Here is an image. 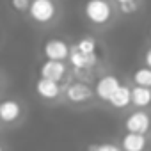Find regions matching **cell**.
<instances>
[{
    "label": "cell",
    "instance_id": "obj_1",
    "mask_svg": "<svg viewBox=\"0 0 151 151\" xmlns=\"http://www.w3.org/2000/svg\"><path fill=\"white\" fill-rule=\"evenodd\" d=\"M84 14L87 22H91L93 25L103 27L112 20L114 9L109 0H87L84 6Z\"/></svg>",
    "mask_w": 151,
    "mask_h": 151
},
{
    "label": "cell",
    "instance_id": "obj_2",
    "mask_svg": "<svg viewBox=\"0 0 151 151\" xmlns=\"http://www.w3.org/2000/svg\"><path fill=\"white\" fill-rule=\"evenodd\" d=\"M57 11L59 9H57L55 0H30L29 18L39 25H46L55 20Z\"/></svg>",
    "mask_w": 151,
    "mask_h": 151
},
{
    "label": "cell",
    "instance_id": "obj_3",
    "mask_svg": "<svg viewBox=\"0 0 151 151\" xmlns=\"http://www.w3.org/2000/svg\"><path fill=\"white\" fill-rule=\"evenodd\" d=\"M69 45L60 37H50L43 43V53L50 60H66L69 57Z\"/></svg>",
    "mask_w": 151,
    "mask_h": 151
},
{
    "label": "cell",
    "instance_id": "obj_4",
    "mask_svg": "<svg viewBox=\"0 0 151 151\" xmlns=\"http://www.w3.org/2000/svg\"><path fill=\"white\" fill-rule=\"evenodd\" d=\"M124 128H126V132L144 133L146 135L149 132V128H151V117L144 110H135L124 119Z\"/></svg>",
    "mask_w": 151,
    "mask_h": 151
},
{
    "label": "cell",
    "instance_id": "obj_5",
    "mask_svg": "<svg viewBox=\"0 0 151 151\" xmlns=\"http://www.w3.org/2000/svg\"><path fill=\"white\" fill-rule=\"evenodd\" d=\"M34 89H36L37 96L43 98V100H57L62 94L60 82H55V80H50V78H45V77H39L36 80Z\"/></svg>",
    "mask_w": 151,
    "mask_h": 151
},
{
    "label": "cell",
    "instance_id": "obj_6",
    "mask_svg": "<svg viewBox=\"0 0 151 151\" xmlns=\"http://www.w3.org/2000/svg\"><path fill=\"white\" fill-rule=\"evenodd\" d=\"M39 77L60 82L66 77V64H64V60H50V59H46L39 66Z\"/></svg>",
    "mask_w": 151,
    "mask_h": 151
},
{
    "label": "cell",
    "instance_id": "obj_7",
    "mask_svg": "<svg viewBox=\"0 0 151 151\" xmlns=\"http://www.w3.org/2000/svg\"><path fill=\"white\" fill-rule=\"evenodd\" d=\"M119 86H121V80L116 77V75H105V77H101V78L96 82V86H94V94H96L100 100L107 101V100L112 96V93H114Z\"/></svg>",
    "mask_w": 151,
    "mask_h": 151
},
{
    "label": "cell",
    "instance_id": "obj_8",
    "mask_svg": "<svg viewBox=\"0 0 151 151\" xmlns=\"http://www.w3.org/2000/svg\"><path fill=\"white\" fill-rule=\"evenodd\" d=\"M68 59L75 69H89L98 62V53H84V52L77 50L75 46H71Z\"/></svg>",
    "mask_w": 151,
    "mask_h": 151
},
{
    "label": "cell",
    "instance_id": "obj_9",
    "mask_svg": "<svg viewBox=\"0 0 151 151\" xmlns=\"http://www.w3.org/2000/svg\"><path fill=\"white\" fill-rule=\"evenodd\" d=\"M22 103L16 101V100H4V101H0V121L2 123H14L22 117Z\"/></svg>",
    "mask_w": 151,
    "mask_h": 151
},
{
    "label": "cell",
    "instance_id": "obj_10",
    "mask_svg": "<svg viewBox=\"0 0 151 151\" xmlns=\"http://www.w3.org/2000/svg\"><path fill=\"white\" fill-rule=\"evenodd\" d=\"M93 94H94V91L82 82H75L66 87V98L73 103H82V101L89 100Z\"/></svg>",
    "mask_w": 151,
    "mask_h": 151
},
{
    "label": "cell",
    "instance_id": "obj_11",
    "mask_svg": "<svg viewBox=\"0 0 151 151\" xmlns=\"http://www.w3.org/2000/svg\"><path fill=\"white\" fill-rule=\"evenodd\" d=\"M146 146H147V139L144 133L126 132L121 139V149L123 151H144Z\"/></svg>",
    "mask_w": 151,
    "mask_h": 151
},
{
    "label": "cell",
    "instance_id": "obj_12",
    "mask_svg": "<svg viewBox=\"0 0 151 151\" xmlns=\"http://www.w3.org/2000/svg\"><path fill=\"white\" fill-rule=\"evenodd\" d=\"M109 101V105L110 107H114V109H126L130 103H132V89L128 87V86H119L114 93H112V96L107 100Z\"/></svg>",
    "mask_w": 151,
    "mask_h": 151
},
{
    "label": "cell",
    "instance_id": "obj_13",
    "mask_svg": "<svg viewBox=\"0 0 151 151\" xmlns=\"http://www.w3.org/2000/svg\"><path fill=\"white\" fill-rule=\"evenodd\" d=\"M132 103L139 109H146L151 105V87L137 86L132 89Z\"/></svg>",
    "mask_w": 151,
    "mask_h": 151
},
{
    "label": "cell",
    "instance_id": "obj_14",
    "mask_svg": "<svg viewBox=\"0 0 151 151\" xmlns=\"http://www.w3.org/2000/svg\"><path fill=\"white\" fill-rule=\"evenodd\" d=\"M133 84L142 87H151V68H137L133 71Z\"/></svg>",
    "mask_w": 151,
    "mask_h": 151
},
{
    "label": "cell",
    "instance_id": "obj_15",
    "mask_svg": "<svg viewBox=\"0 0 151 151\" xmlns=\"http://www.w3.org/2000/svg\"><path fill=\"white\" fill-rule=\"evenodd\" d=\"M73 46L77 48V50H80V52H84V53H98V52H96V50H98V43H96V39L91 37V36L80 37Z\"/></svg>",
    "mask_w": 151,
    "mask_h": 151
},
{
    "label": "cell",
    "instance_id": "obj_16",
    "mask_svg": "<svg viewBox=\"0 0 151 151\" xmlns=\"http://www.w3.org/2000/svg\"><path fill=\"white\" fill-rule=\"evenodd\" d=\"M87 151H123L117 144L112 142H101V144H89Z\"/></svg>",
    "mask_w": 151,
    "mask_h": 151
},
{
    "label": "cell",
    "instance_id": "obj_17",
    "mask_svg": "<svg viewBox=\"0 0 151 151\" xmlns=\"http://www.w3.org/2000/svg\"><path fill=\"white\" fill-rule=\"evenodd\" d=\"M11 6L13 9L23 13V11H29V6H30V0H11Z\"/></svg>",
    "mask_w": 151,
    "mask_h": 151
},
{
    "label": "cell",
    "instance_id": "obj_18",
    "mask_svg": "<svg viewBox=\"0 0 151 151\" xmlns=\"http://www.w3.org/2000/svg\"><path fill=\"white\" fill-rule=\"evenodd\" d=\"M119 7H121V11H123L124 14H132V13L137 11L139 6H137V2H130V4H121Z\"/></svg>",
    "mask_w": 151,
    "mask_h": 151
},
{
    "label": "cell",
    "instance_id": "obj_19",
    "mask_svg": "<svg viewBox=\"0 0 151 151\" xmlns=\"http://www.w3.org/2000/svg\"><path fill=\"white\" fill-rule=\"evenodd\" d=\"M144 62H146L147 68H151V48L146 50V53H144Z\"/></svg>",
    "mask_w": 151,
    "mask_h": 151
},
{
    "label": "cell",
    "instance_id": "obj_20",
    "mask_svg": "<svg viewBox=\"0 0 151 151\" xmlns=\"http://www.w3.org/2000/svg\"><path fill=\"white\" fill-rule=\"evenodd\" d=\"M116 2L121 6V4H130V2H137V0H116Z\"/></svg>",
    "mask_w": 151,
    "mask_h": 151
},
{
    "label": "cell",
    "instance_id": "obj_21",
    "mask_svg": "<svg viewBox=\"0 0 151 151\" xmlns=\"http://www.w3.org/2000/svg\"><path fill=\"white\" fill-rule=\"evenodd\" d=\"M0 89H2V77H0Z\"/></svg>",
    "mask_w": 151,
    "mask_h": 151
},
{
    "label": "cell",
    "instance_id": "obj_22",
    "mask_svg": "<svg viewBox=\"0 0 151 151\" xmlns=\"http://www.w3.org/2000/svg\"><path fill=\"white\" fill-rule=\"evenodd\" d=\"M0 151H4V147H2V146H0Z\"/></svg>",
    "mask_w": 151,
    "mask_h": 151
}]
</instances>
